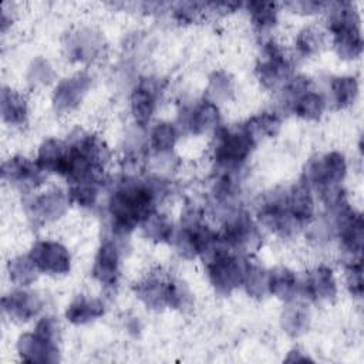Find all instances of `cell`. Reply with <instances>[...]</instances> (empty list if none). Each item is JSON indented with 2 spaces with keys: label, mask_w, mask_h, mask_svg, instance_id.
<instances>
[{
  "label": "cell",
  "mask_w": 364,
  "mask_h": 364,
  "mask_svg": "<svg viewBox=\"0 0 364 364\" xmlns=\"http://www.w3.org/2000/svg\"><path fill=\"white\" fill-rule=\"evenodd\" d=\"M328 28L333 33V46L336 53L346 60L360 57L363 51V37L360 18L350 3H337L330 13Z\"/></svg>",
  "instance_id": "3957f363"
},
{
  "label": "cell",
  "mask_w": 364,
  "mask_h": 364,
  "mask_svg": "<svg viewBox=\"0 0 364 364\" xmlns=\"http://www.w3.org/2000/svg\"><path fill=\"white\" fill-rule=\"evenodd\" d=\"M171 286L172 277L152 273L135 286V293L148 307L162 309L165 306H169Z\"/></svg>",
  "instance_id": "2e32d148"
},
{
  "label": "cell",
  "mask_w": 364,
  "mask_h": 364,
  "mask_svg": "<svg viewBox=\"0 0 364 364\" xmlns=\"http://www.w3.org/2000/svg\"><path fill=\"white\" fill-rule=\"evenodd\" d=\"M37 267L31 262V259L27 256H20L9 263V273L10 279L21 286H28L37 274Z\"/></svg>",
  "instance_id": "d6a6232c"
},
{
  "label": "cell",
  "mask_w": 364,
  "mask_h": 364,
  "mask_svg": "<svg viewBox=\"0 0 364 364\" xmlns=\"http://www.w3.org/2000/svg\"><path fill=\"white\" fill-rule=\"evenodd\" d=\"M222 243L233 252H249L259 246L260 235L246 213H236L228 219L219 232Z\"/></svg>",
  "instance_id": "52a82bcc"
},
{
  "label": "cell",
  "mask_w": 364,
  "mask_h": 364,
  "mask_svg": "<svg viewBox=\"0 0 364 364\" xmlns=\"http://www.w3.org/2000/svg\"><path fill=\"white\" fill-rule=\"evenodd\" d=\"M219 125V109L213 101L205 100L199 102L189 114L188 127L191 132L199 135L209 129L218 128Z\"/></svg>",
  "instance_id": "603a6c76"
},
{
  "label": "cell",
  "mask_w": 364,
  "mask_h": 364,
  "mask_svg": "<svg viewBox=\"0 0 364 364\" xmlns=\"http://www.w3.org/2000/svg\"><path fill=\"white\" fill-rule=\"evenodd\" d=\"M282 324L289 334L299 336L307 328L309 314L306 310H303L301 306H291L284 311L282 317Z\"/></svg>",
  "instance_id": "e575fe53"
},
{
  "label": "cell",
  "mask_w": 364,
  "mask_h": 364,
  "mask_svg": "<svg viewBox=\"0 0 364 364\" xmlns=\"http://www.w3.org/2000/svg\"><path fill=\"white\" fill-rule=\"evenodd\" d=\"M256 74L266 88H274L289 80L291 74V63L280 44L273 40L263 44L262 54L256 65Z\"/></svg>",
  "instance_id": "8992f818"
},
{
  "label": "cell",
  "mask_w": 364,
  "mask_h": 364,
  "mask_svg": "<svg viewBox=\"0 0 364 364\" xmlns=\"http://www.w3.org/2000/svg\"><path fill=\"white\" fill-rule=\"evenodd\" d=\"M286 200L291 216L300 226H303L313 218L314 202L310 186L306 182H300L294 185L290 191H287Z\"/></svg>",
  "instance_id": "44dd1931"
},
{
  "label": "cell",
  "mask_w": 364,
  "mask_h": 364,
  "mask_svg": "<svg viewBox=\"0 0 364 364\" xmlns=\"http://www.w3.org/2000/svg\"><path fill=\"white\" fill-rule=\"evenodd\" d=\"M1 117L10 125H21L27 118L26 100L6 87L1 90Z\"/></svg>",
  "instance_id": "d4e9b609"
},
{
  "label": "cell",
  "mask_w": 364,
  "mask_h": 364,
  "mask_svg": "<svg viewBox=\"0 0 364 364\" xmlns=\"http://www.w3.org/2000/svg\"><path fill=\"white\" fill-rule=\"evenodd\" d=\"M247 10H249V16L253 26L260 31L272 28L277 21L276 3L252 1V3H247Z\"/></svg>",
  "instance_id": "484cf974"
},
{
  "label": "cell",
  "mask_w": 364,
  "mask_h": 364,
  "mask_svg": "<svg viewBox=\"0 0 364 364\" xmlns=\"http://www.w3.org/2000/svg\"><path fill=\"white\" fill-rule=\"evenodd\" d=\"M259 219L266 228L283 237L293 235L297 228H300L289 210L286 192L273 193L266 202H263L259 209Z\"/></svg>",
  "instance_id": "ba28073f"
},
{
  "label": "cell",
  "mask_w": 364,
  "mask_h": 364,
  "mask_svg": "<svg viewBox=\"0 0 364 364\" xmlns=\"http://www.w3.org/2000/svg\"><path fill=\"white\" fill-rule=\"evenodd\" d=\"M178 131L173 124L161 122L151 132V146L156 152H168L175 146Z\"/></svg>",
  "instance_id": "1f68e13d"
},
{
  "label": "cell",
  "mask_w": 364,
  "mask_h": 364,
  "mask_svg": "<svg viewBox=\"0 0 364 364\" xmlns=\"http://www.w3.org/2000/svg\"><path fill=\"white\" fill-rule=\"evenodd\" d=\"M203 260L209 280L218 293L229 294L243 283L247 262L223 243Z\"/></svg>",
  "instance_id": "5b68a950"
},
{
  "label": "cell",
  "mask_w": 364,
  "mask_h": 364,
  "mask_svg": "<svg viewBox=\"0 0 364 364\" xmlns=\"http://www.w3.org/2000/svg\"><path fill=\"white\" fill-rule=\"evenodd\" d=\"M324 44L323 34L316 30L314 27H306L303 28L297 38H296V47L299 53L304 57H310L313 54H317Z\"/></svg>",
  "instance_id": "836d02e7"
},
{
  "label": "cell",
  "mask_w": 364,
  "mask_h": 364,
  "mask_svg": "<svg viewBox=\"0 0 364 364\" xmlns=\"http://www.w3.org/2000/svg\"><path fill=\"white\" fill-rule=\"evenodd\" d=\"M333 101L337 108L351 105L358 94V82L354 77H336L331 80Z\"/></svg>",
  "instance_id": "4316f807"
},
{
  "label": "cell",
  "mask_w": 364,
  "mask_h": 364,
  "mask_svg": "<svg viewBox=\"0 0 364 364\" xmlns=\"http://www.w3.org/2000/svg\"><path fill=\"white\" fill-rule=\"evenodd\" d=\"M3 179L23 189H33L43 183L44 171L24 156H14L6 161L1 166Z\"/></svg>",
  "instance_id": "8fae6325"
},
{
  "label": "cell",
  "mask_w": 364,
  "mask_h": 364,
  "mask_svg": "<svg viewBox=\"0 0 364 364\" xmlns=\"http://www.w3.org/2000/svg\"><path fill=\"white\" fill-rule=\"evenodd\" d=\"M100 195V182H77L71 183L68 191V199L78 206L91 208L95 205Z\"/></svg>",
  "instance_id": "f546056e"
},
{
  "label": "cell",
  "mask_w": 364,
  "mask_h": 364,
  "mask_svg": "<svg viewBox=\"0 0 364 364\" xmlns=\"http://www.w3.org/2000/svg\"><path fill=\"white\" fill-rule=\"evenodd\" d=\"M159 87L152 78H142L131 94V109L138 125L145 127L155 112Z\"/></svg>",
  "instance_id": "4fadbf2b"
},
{
  "label": "cell",
  "mask_w": 364,
  "mask_h": 364,
  "mask_svg": "<svg viewBox=\"0 0 364 364\" xmlns=\"http://www.w3.org/2000/svg\"><path fill=\"white\" fill-rule=\"evenodd\" d=\"M289 97L293 112L309 121L318 119L326 108V100L321 94L314 91L313 84L289 94Z\"/></svg>",
  "instance_id": "ac0fdd59"
},
{
  "label": "cell",
  "mask_w": 364,
  "mask_h": 364,
  "mask_svg": "<svg viewBox=\"0 0 364 364\" xmlns=\"http://www.w3.org/2000/svg\"><path fill=\"white\" fill-rule=\"evenodd\" d=\"M3 310L13 320L28 321L41 310V300L33 291L17 290L3 297Z\"/></svg>",
  "instance_id": "e0dca14e"
},
{
  "label": "cell",
  "mask_w": 364,
  "mask_h": 364,
  "mask_svg": "<svg viewBox=\"0 0 364 364\" xmlns=\"http://www.w3.org/2000/svg\"><path fill=\"white\" fill-rule=\"evenodd\" d=\"M304 291L313 301H330L337 293L336 280L331 269L318 266L307 274L304 283Z\"/></svg>",
  "instance_id": "ffe728a7"
},
{
  "label": "cell",
  "mask_w": 364,
  "mask_h": 364,
  "mask_svg": "<svg viewBox=\"0 0 364 364\" xmlns=\"http://www.w3.org/2000/svg\"><path fill=\"white\" fill-rule=\"evenodd\" d=\"M68 198L61 191H50L36 196L27 206L28 218L37 223H46L58 219L68 205Z\"/></svg>",
  "instance_id": "9a60e30c"
},
{
  "label": "cell",
  "mask_w": 364,
  "mask_h": 364,
  "mask_svg": "<svg viewBox=\"0 0 364 364\" xmlns=\"http://www.w3.org/2000/svg\"><path fill=\"white\" fill-rule=\"evenodd\" d=\"M256 142L245 124L235 128H216L215 161L220 168L233 171L247 159Z\"/></svg>",
  "instance_id": "277c9868"
},
{
  "label": "cell",
  "mask_w": 364,
  "mask_h": 364,
  "mask_svg": "<svg viewBox=\"0 0 364 364\" xmlns=\"http://www.w3.org/2000/svg\"><path fill=\"white\" fill-rule=\"evenodd\" d=\"M346 283L351 294L360 297L363 293V266L361 262H353L346 267Z\"/></svg>",
  "instance_id": "d590c367"
},
{
  "label": "cell",
  "mask_w": 364,
  "mask_h": 364,
  "mask_svg": "<svg viewBox=\"0 0 364 364\" xmlns=\"http://www.w3.org/2000/svg\"><path fill=\"white\" fill-rule=\"evenodd\" d=\"M142 229L145 236L155 242H166L173 236L172 223L166 219V216L158 215L156 212L142 223Z\"/></svg>",
  "instance_id": "4dcf8cb0"
},
{
  "label": "cell",
  "mask_w": 364,
  "mask_h": 364,
  "mask_svg": "<svg viewBox=\"0 0 364 364\" xmlns=\"http://www.w3.org/2000/svg\"><path fill=\"white\" fill-rule=\"evenodd\" d=\"M121 252L117 243L107 240L98 249L92 264V276L105 287H114L119 279Z\"/></svg>",
  "instance_id": "7c38bea8"
},
{
  "label": "cell",
  "mask_w": 364,
  "mask_h": 364,
  "mask_svg": "<svg viewBox=\"0 0 364 364\" xmlns=\"http://www.w3.org/2000/svg\"><path fill=\"white\" fill-rule=\"evenodd\" d=\"M347 171L344 155L330 152L317 159H313L306 169V183L316 186L323 200L331 206L344 198L340 188Z\"/></svg>",
  "instance_id": "7a4b0ae2"
},
{
  "label": "cell",
  "mask_w": 364,
  "mask_h": 364,
  "mask_svg": "<svg viewBox=\"0 0 364 364\" xmlns=\"http://www.w3.org/2000/svg\"><path fill=\"white\" fill-rule=\"evenodd\" d=\"M158 188L148 181L127 179L111 195L108 210L112 218V229L117 235L129 233L136 225H142L155 213Z\"/></svg>",
  "instance_id": "6da1fadb"
},
{
  "label": "cell",
  "mask_w": 364,
  "mask_h": 364,
  "mask_svg": "<svg viewBox=\"0 0 364 364\" xmlns=\"http://www.w3.org/2000/svg\"><path fill=\"white\" fill-rule=\"evenodd\" d=\"M245 125L257 141L262 136H274L280 129V118L276 112H262L250 118Z\"/></svg>",
  "instance_id": "83f0119b"
},
{
  "label": "cell",
  "mask_w": 364,
  "mask_h": 364,
  "mask_svg": "<svg viewBox=\"0 0 364 364\" xmlns=\"http://www.w3.org/2000/svg\"><path fill=\"white\" fill-rule=\"evenodd\" d=\"M104 314V304L101 300L87 296H77L65 311V318L73 324H85Z\"/></svg>",
  "instance_id": "7402d4cb"
},
{
  "label": "cell",
  "mask_w": 364,
  "mask_h": 364,
  "mask_svg": "<svg viewBox=\"0 0 364 364\" xmlns=\"http://www.w3.org/2000/svg\"><path fill=\"white\" fill-rule=\"evenodd\" d=\"M267 279H269V272H266L263 267L257 264H252L247 262L242 284L246 287V291L250 296H255V297L264 296L269 291Z\"/></svg>",
  "instance_id": "f1b7e54d"
},
{
  "label": "cell",
  "mask_w": 364,
  "mask_h": 364,
  "mask_svg": "<svg viewBox=\"0 0 364 364\" xmlns=\"http://www.w3.org/2000/svg\"><path fill=\"white\" fill-rule=\"evenodd\" d=\"M267 289L269 293H272L277 299L289 301L294 297L297 290L296 274L287 267H274L269 272Z\"/></svg>",
  "instance_id": "cb8c5ba5"
},
{
  "label": "cell",
  "mask_w": 364,
  "mask_h": 364,
  "mask_svg": "<svg viewBox=\"0 0 364 364\" xmlns=\"http://www.w3.org/2000/svg\"><path fill=\"white\" fill-rule=\"evenodd\" d=\"M17 350L24 361L30 363H55L58 361L57 340L38 331L20 336Z\"/></svg>",
  "instance_id": "30bf717a"
},
{
  "label": "cell",
  "mask_w": 364,
  "mask_h": 364,
  "mask_svg": "<svg viewBox=\"0 0 364 364\" xmlns=\"http://www.w3.org/2000/svg\"><path fill=\"white\" fill-rule=\"evenodd\" d=\"M91 84V78L85 74H77L74 77L63 80L53 97L54 107L58 112H70L77 108L82 101V97L87 94Z\"/></svg>",
  "instance_id": "5bb4252c"
},
{
  "label": "cell",
  "mask_w": 364,
  "mask_h": 364,
  "mask_svg": "<svg viewBox=\"0 0 364 364\" xmlns=\"http://www.w3.org/2000/svg\"><path fill=\"white\" fill-rule=\"evenodd\" d=\"M28 257L38 272L48 274H65L70 270V253L58 242L38 240L33 245Z\"/></svg>",
  "instance_id": "9c48e42d"
},
{
  "label": "cell",
  "mask_w": 364,
  "mask_h": 364,
  "mask_svg": "<svg viewBox=\"0 0 364 364\" xmlns=\"http://www.w3.org/2000/svg\"><path fill=\"white\" fill-rule=\"evenodd\" d=\"M67 156H68V144L60 139H46L37 154V165L44 172H54L58 175L65 173L67 166Z\"/></svg>",
  "instance_id": "d6986e66"
}]
</instances>
